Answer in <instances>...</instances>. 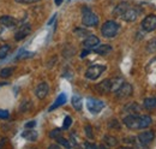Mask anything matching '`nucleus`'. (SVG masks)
Listing matches in <instances>:
<instances>
[{
    "label": "nucleus",
    "instance_id": "obj_12",
    "mask_svg": "<svg viewBox=\"0 0 156 149\" xmlns=\"http://www.w3.org/2000/svg\"><path fill=\"white\" fill-rule=\"evenodd\" d=\"M30 33H31V27H30V24H23L20 29L16 31L15 38H16L17 41H20V40L25 38Z\"/></svg>",
    "mask_w": 156,
    "mask_h": 149
},
{
    "label": "nucleus",
    "instance_id": "obj_31",
    "mask_svg": "<svg viewBox=\"0 0 156 149\" xmlns=\"http://www.w3.org/2000/svg\"><path fill=\"white\" fill-rule=\"evenodd\" d=\"M40 0H16V2H18V4H25V5H28V4H34V2H37Z\"/></svg>",
    "mask_w": 156,
    "mask_h": 149
},
{
    "label": "nucleus",
    "instance_id": "obj_10",
    "mask_svg": "<svg viewBox=\"0 0 156 149\" xmlns=\"http://www.w3.org/2000/svg\"><path fill=\"white\" fill-rule=\"evenodd\" d=\"M98 45H100V38L98 36H95V35H88L87 38L83 41V46H84V48H87V49H94V48H96Z\"/></svg>",
    "mask_w": 156,
    "mask_h": 149
},
{
    "label": "nucleus",
    "instance_id": "obj_14",
    "mask_svg": "<svg viewBox=\"0 0 156 149\" xmlns=\"http://www.w3.org/2000/svg\"><path fill=\"white\" fill-rule=\"evenodd\" d=\"M18 23V20L11 16H1L0 17V25L5 27V28H13L16 27Z\"/></svg>",
    "mask_w": 156,
    "mask_h": 149
},
{
    "label": "nucleus",
    "instance_id": "obj_11",
    "mask_svg": "<svg viewBox=\"0 0 156 149\" xmlns=\"http://www.w3.org/2000/svg\"><path fill=\"white\" fill-rule=\"evenodd\" d=\"M112 88H113V81L112 79H105L96 85V89L100 94L109 93V92H112Z\"/></svg>",
    "mask_w": 156,
    "mask_h": 149
},
{
    "label": "nucleus",
    "instance_id": "obj_8",
    "mask_svg": "<svg viewBox=\"0 0 156 149\" xmlns=\"http://www.w3.org/2000/svg\"><path fill=\"white\" fill-rule=\"evenodd\" d=\"M139 12H140L139 9H137L135 6H130L126 10V12L120 18H122L124 20H126V22H135L137 19V17H138V15H139Z\"/></svg>",
    "mask_w": 156,
    "mask_h": 149
},
{
    "label": "nucleus",
    "instance_id": "obj_9",
    "mask_svg": "<svg viewBox=\"0 0 156 149\" xmlns=\"http://www.w3.org/2000/svg\"><path fill=\"white\" fill-rule=\"evenodd\" d=\"M138 142H139V144L140 146H143V147H145V146H148L149 143H151L153 142V140H154V132H150V131H145V132H142V133H139L138 135Z\"/></svg>",
    "mask_w": 156,
    "mask_h": 149
},
{
    "label": "nucleus",
    "instance_id": "obj_15",
    "mask_svg": "<svg viewBox=\"0 0 156 149\" xmlns=\"http://www.w3.org/2000/svg\"><path fill=\"white\" fill-rule=\"evenodd\" d=\"M131 5L129 4V2H120V4H118L117 6H115V9H114V11H113V13H114V16H117V17H121L125 12H126V10L130 7Z\"/></svg>",
    "mask_w": 156,
    "mask_h": 149
},
{
    "label": "nucleus",
    "instance_id": "obj_17",
    "mask_svg": "<svg viewBox=\"0 0 156 149\" xmlns=\"http://www.w3.org/2000/svg\"><path fill=\"white\" fill-rule=\"evenodd\" d=\"M22 137L28 141H36L37 140V132L33 129H27L22 132Z\"/></svg>",
    "mask_w": 156,
    "mask_h": 149
},
{
    "label": "nucleus",
    "instance_id": "obj_6",
    "mask_svg": "<svg viewBox=\"0 0 156 149\" xmlns=\"http://www.w3.org/2000/svg\"><path fill=\"white\" fill-rule=\"evenodd\" d=\"M132 93H133L132 85L129 84V83H125V82L115 90V95H117L118 99H126V97L131 96Z\"/></svg>",
    "mask_w": 156,
    "mask_h": 149
},
{
    "label": "nucleus",
    "instance_id": "obj_7",
    "mask_svg": "<svg viewBox=\"0 0 156 149\" xmlns=\"http://www.w3.org/2000/svg\"><path fill=\"white\" fill-rule=\"evenodd\" d=\"M142 29L147 33L154 31L156 29V16L155 15H148L142 20Z\"/></svg>",
    "mask_w": 156,
    "mask_h": 149
},
{
    "label": "nucleus",
    "instance_id": "obj_1",
    "mask_svg": "<svg viewBox=\"0 0 156 149\" xmlns=\"http://www.w3.org/2000/svg\"><path fill=\"white\" fill-rule=\"evenodd\" d=\"M124 124L131 130H139L145 129L151 124V118L149 115H138V114H130L124 118Z\"/></svg>",
    "mask_w": 156,
    "mask_h": 149
},
{
    "label": "nucleus",
    "instance_id": "obj_25",
    "mask_svg": "<svg viewBox=\"0 0 156 149\" xmlns=\"http://www.w3.org/2000/svg\"><path fill=\"white\" fill-rule=\"evenodd\" d=\"M147 51H148V52H155L156 51V38L151 40V41H149V43H148V46H147Z\"/></svg>",
    "mask_w": 156,
    "mask_h": 149
},
{
    "label": "nucleus",
    "instance_id": "obj_27",
    "mask_svg": "<svg viewBox=\"0 0 156 149\" xmlns=\"http://www.w3.org/2000/svg\"><path fill=\"white\" fill-rule=\"evenodd\" d=\"M57 141H58L59 144H61V146H64V147H66V148H70V147H71L70 143L67 142V140H65V138L61 137V136H59L58 138H57Z\"/></svg>",
    "mask_w": 156,
    "mask_h": 149
},
{
    "label": "nucleus",
    "instance_id": "obj_18",
    "mask_svg": "<svg viewBox=\"0 0 156 149\" xmlns=\"http://www.w3.org/2000/svg\"><path fill=\"white\" fill-rule=\"evenodd\" d=\"M94 52L100 54V56H106V54L112 52V46H109V45H101V46H98L94 49Z\"/></svg>",
    "mask_w": 156,
    "mask_h": 149
},
{
    "label": "nucleus",
    "instance_id": "obj_22",
    "mask_svg": "<svg viewBox=\"0 0 156 149\" xmlns=\"http://www.w3.org/2000/svg\"><path fill=\"white\" fill-rule=\"evenodd\" d=\"M105 142L109 147H115L118 144V140L113 136H105Z\"/></svg>",
    "mask_w": 156,
    "mask_h": 149
},
{
    "label": "nucleus",
    "instance_id": "obj_13",
    "mask_svg": "<svg viewBox=\"0 0 156 149\" xmlns=\"http://www.w3.org/2000/svg\"><path fill=\"white\" fill-rule=\"evenodd\" d=\"M49 93V85L47 84V83H44V82H42V83H40L39 85L36 87V89H35V94H36V96L39 97V99H44L47 95Z\"/></svg>",
    "mask_w": 156,
    "mask_h": 149
},
{
    "label": "nucleus",
    "instance_id": "obj_36",
    "mask_svg": "<svg viewBox=\"0 0 156 149\" xmlns=\"http://www.w3.org/2000/svg\"><path fill=\"white\" fill-rule=\"evenodd\" d=\"M55 4H57L58 6H60V5L62 4V0H55Z\"/></svg>",
    "mask_w": 156,
    "mask_h": 149
},
{
    "label": "nucleus",
    "instance_id": "obj_4",
    "mask_svg": "<svg viewBox=\"0 0 156 149\" xmlns=\"http://www.w3.org/2000/svg\"><path fill=\"white\" fill-rule=\"evenodd\" d=\"M105 70H106V66H103V65H93V66H90L85 71V77L88 79L95 81V79H98V77L103 74Z\"/></svg>",
    "mask_w": 156,
    "mask_h": 149
},
{
    "label": "nucleus",
    "instance_id": "obj_21",
    "mask_svg": "<svg viewBox=\"0 0 156 149\" xmlns=\"http://www.w3.org/2000/svg\"><path fill=\"white\" fill-rule=\"evenodd\" d=\"M72 106L75 107L76 111H80L82 110V97L78 95H73L72 96Z\"/></svg>",
    "mask_w": 156,
    "mask_h": 149
},
{
    "label": "nucleus",
    "instance_id": "obj_2",
    "mask_svg": "<svg viewBox=\"0 0 156 149\" xmlns=\"http://www.w3.org/2000/svg\"><path fill=\"white\" fill-rule=\"evenodd\" d=\"M119 29H120V25L118 24L117 22L107 20L101 28V34L106 38H112V37H115L118 35Z\"/></svg>",
    "mask_w": 156,
    "mask_h": 149
},
{
    "label": "nucleus",
    "instance_id": "obj_5",
    "mask_svg": "<svg viewBox=\"0 0 156 149\" xmlns=\"http://www.w3.org/2000/svg\"><path fill=\"white\" fill-rule=\"evenodd\" d=\"M87 107H88V110H89L90 113H93V114H98V113H100V112L103 110L105 104H103L101 100L90 97V99L87 100Z\"/></svg>",
    "mask_w": 156,
    "mask_h": 149
},
{
    "label": "nucleus",
    "instance_id": "obj_35",
    "mask_svg": "<svg viewBox=\"0 0 156 149\" xmlns=\"http://www.w3.org/2000/svg\"><path fill=\"white\" fill-rule=\"evenodd\" d=\"M84 146H85V147H90V148H96V146H95V144H93V143H88V142H87V143H84Z\"/></svg>",
    "mask_w": 156,
    "mask_h": 149
},
{
    "label": "nucleus",
    "instance_id": "obj_33",
    "mask_svg": "<svg viewBox=\"0 0 156 149\" xmlns=\"http://www.w3.org/2000/svg\"><path fill=\"white\" fill-rule=\"evenodd\" d=\"M85 132H87V136L89 137V138H93L94 136H93V132H91V128L88 125V126H85Z\"/></svg>",
    "mask_w": 156,
    "mask_h": 149
},
{
    "label": "nucleus",
    "instance_id": "obj_20",
    "mask_svg": "<svg viewBox=\"0 0 156 149\" xmlns=\"http://www.w3.org/2000/svg\"><path fill=\"white\" fill-rule=\"evenodd\" d=\"M140 110V107L137 105L136 102H132V104H129L126 107H125V111L130 112V114H137Z\"/></svg>",
    "mask_w": 156,
    "mask_h": 149
},
{
    "label": "nucleus",
    "instance_id": "obj_34",
    "mask_svg": "<svg viewBox=\"0 0 156 149\" xmlns=\"http://www.w3.org/2000/svg\"><path fill=\"white\" fill-rule=\"evenodd\" d=\"M36 125V122H29L25 124V129H33Z\"/></svg>",
    "mask_w": 156,
    "mask_h": 149
},
{
    "label": "nucleus",
    "instance_id": "obj_24",
    "mask_svg": "<svg viewBox=\"0 0 156 149\" xmlns=\"http://www.w3.org/2000/svg\"><path fill=\"white\" fill-rule=\"evenodd\" d=\"M9 52H10V46L5 45V46L0 47V59L6 58V56H7V54H9Z\"/></svg>",
    "mask_w": 156,
    "mask_h": 149
},
{
    "label": "nucleus",
    "instance_id": "obj_19",
    "mask_svg": "<svg viewBox=\"0 0 156 149\" xmlns=\"http://www.w3.org/2000/svg\"><path fill=\"white\" fill-rule=\"evenodd\" d=\"M144 107L149 111L156 108V96H153V97H147L144 100Z\"/></svg>",
    "mask_w": 156,
    "mask_h": 149
},
{
    "label": "nucleus",
    "instance_id": "obj_16",
    "mask_svg": "<svg viewBox=\"0 0 156 149\" xmlns=\"http://www.w3.org/2000/svg\"><path fill=\"white\" fill-rule=\"evenodd\" d=\"M65 102H66V95H65V94H60L58 97H57V100L54 101V104L49 107V110H48V111L49 112L54 111L55 108H58V107H60V106H62Z\"/></svg>",
    "mask_w": 156,
    "mask_h": 149
},
{
    "label": "nucleus",
    "instance_id": "obj_28",
    "mask_svg": "<svg viewBox=\"0 0 156 149\" xmlns=\"http://www.w3.org/2000/svg\"><path fill=\"white\" fill-rule=\"evenodd\" d=\"M60 133H61V130L60 129H55V130H53L49 133V136H51V138H58L59 136H60Z\"/></svg>",
    "mask_w": 156,
    "mask_h": 149
},
{
    "label": "nucleus",
    "instance_id": "obj_30",
    "mask_svg": "<svg viewBox=\"0 0 156 149\" xmlns=\"http://www.w3.org/2000/svg\"><path fill=\"white\" fill-rule=\"evenodd\" d=\"M10 117V113L6 110H0V119H7Z\"/></svg>",
    "mask_w": 156,
    "mask_h": 149
},
{
    "label": "nucleus",
    "instance_id": "obj_3",
    "mask_svg": "<svg viewBox=\"0 0 156 149\" xmlns=\"http://www.w3.org/2000/svg\"><path fill=\"white\" fill-rule=\"evenodd\" d=\"M83 16H82V23L85 27H96L98 24V17L89 9L83 7Z\"/></svg>",
    "mask_w": 156,
    "mask_h": 149
},
{
    "label": "nucleus",
    "instance_id": "obj_26",
    "mask_svg": "<svg viewBox=\"0 0 156 149\" xmlns=\"http://www.w3.org/2000/svg\"><path fill=\"white\" fill-rule=\"evenodd\" d=\"M71 124H72V118H71L70 115H67V117L65 118V120H64V124H62V129H64V130L69 129V128L71 126Z\"/></svg>",
    "mask_w": 156,
    "mask_h": 149
},
{
    "label": "nucleus",
    "instance_id": "obj_32",
    "mask_svg": "<svg viewBox=\"0 0 156 149\" xmlns=\"http://www.w3.org/2000/svg\"><path fill=\"white\" fill-rule=\"evenodd\" d=\"M29 56H33V53L24 52V53H20V56H17V60H20V59H24V58H29Z\"/></svg>",
    "mask_w": 156,
    "mask_h": 149
},
{
    "label": "nucleus",
    "instance_id": "obj_23",
    "mask_svg": "<svg viewBox=\"0 0 156 149\" xmlns=\"http://www.w3.org/2000/svg\"><path fill=\"white\" fill-rule=\"evenodd\" d=\"M13 72V69L12 67H4L1 71H0V77L1 78H9Z\"/></svg>",
    "mask_w": 156,
    "mask_h": 149
},
{
    "label": "nucleus",
    "instance_id": "obj_29",
    "mask_svg": "<svg viewBox=\"0 0 156 149\" xmlns=\"http://www.w3.org/2000/svg\"><path fill=\"white\" fill-rule=\"evenodd\" d=\"M75 33L77 34L78 36H88L89 35V33L87 30H83V29H76Z\"/></svg>",
    "mask_w": 156,
    "mask_h": 149
}]
</instances>
